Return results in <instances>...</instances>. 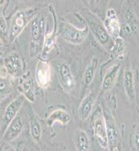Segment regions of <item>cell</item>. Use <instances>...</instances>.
I'll list each match as a JSON object with an SVG mask.
<instances>
[{
  "label": "cell",
  "mask_w": 139,
  "mask_h": 151,
  "mask_svg": "<svg viewBox=\"0 0 139 151\" xmlns=\"http://www.w3.org/2000/svg\"><path fill=\"white\" fill-rule=\"evenodd\" d=\"M2 65L5 68L8 75L11 78H18L22 74L23 63L20 58V55L16 52L7 55L3 58V65Z\"/></svg>",
  "instance_id": "8fae6325"
},
{
  "label": "cell",
  "mask_w": 139,
  "mask_h": 151,
  "mask_svg": "<svg viewBox=\"0 0 139 151\" xmlns=\"http://www.w3.org/2000/svg\"><path fill=\"white\" fill-rule=\"evenodd\" d=\"M29 131H30V135L33 141L37 143L40 142L41 136H42V129H41L40 122L35 116H32L29 119Z\"/></svg>",
  "instance_id": "603a6c76"
},
{
  "label": "cell",
  "mask_w": 139,
  "mask_h": 151,
  "mask_svg": "<svg viewBox=\"0 0 139 151\" xmlns=\"http://www.w3.org/2000/svg\"><path fill=\"white\" fill-rule=\"evenodd\" d=\"M20 92L24 98L27 99L29 102L33 103L35 100V88H33V81L30 78H23L20 82Z\"/></svg>",
  "instance_id": "7402d4cb"
},
{
  "label": "cell",
  "mask_w": 139,
  "mask_h": 151,
  "mask_svg": "<svg viewBox=\"0 0 139 151\" xmlns=\"http://www.w3.org/2000/svg\"><path fill=\"white\" fill-rule=\"evenodd\" d=\"M92 130L95 138L98 141L99 145L104 149H108V134H107V124L105 120L104 113L101 107H98L96 113L93 115Z\"/></svg>",
  "instance_id": "5b68a950"
},
{
  "label": "cell",
  "mask_w": 139,
  "mask_h": 151,
  "mask_svg": "<svg viewBox=\"0 0 139 151\" xmlns=\"http://www.w3.org/2000/svg\"><path fill=\"white\" fill-rule=\"evenodd\" d=\"M45 17L36 15L30 22V41H29V55L31 58L42 52L45 38Z\"/></svg>",
  "instance_id": "7a4b0ae2"
},
{
  "label": "cell",
  "mask_w": 139,
  "mask_h": 151,
  "mask_svg": "<svg viewBox=\"0 0 139 151\" xmlns=\"http://www.w3.org/2000/svg\"><path fill=\"white\" fill-rule=\"evenodd\" d=\"M103 24H104L105 28H106V30L108 31L109 35H110L113 40L120 36V33L122 31L121 21L116 10L114 8L107 9Z\"/></svg>",
  "instance_id": "30bf717a"
},
{
  "label": "cell",
  "mask_w": 139,
  "mask_h": 151,
  "mask_svg": "<svg viewBox=\"0 0 139 151\" xmlns=\"http://www.w3.org/2000/svg\"><path fill=\"white\" fill-rule=\"evenodd\" d=\"M120 68H121L120 64H115L107 70L106 74L104 76L103 81H102V86H101L102 91L108 92L114 87L117 78H118V74L120 72Z\"/></svg>",
  "instance_id": "2e32d148"
},
{
  "label": "cell",
  "mask_w": 139,
  "mask_h": 151,
  "mask_svg": "<svg viewBox=\"0 0 139 151\" xmlns=\"http://www.w3.org/2000/svg\"><path fill=\"white\" fill-rule=\"evenodd\" d=\"M123 87L127 97L133 101L135 96V81H134V74L131 68H126L124 70Z\"/></svg>",
  "instance_id": "d6986e66"
},
{
  "label": "cell",
  "mask_w": 139,
  "mask_h": 151,
  "mask_svg": "<svg viewBox=\"0 0 139 151\" xmlns=\"http://www.w3.org/2000/svg\"><path fill=\"white\" fill-rule=\"evenodd\" d=\"M73 141H74L76 151H91L89 136L83 129H77L75 131Z\"/></svg>",
  "instance_id": "e0dca14e"
},
{
  "label": "cell",
  "mask_w": 139,
  "mask_h": 151,
  "mask_svg": "<svg viewBox=\"0 0 139 151\" xmlns=\"http://www.w3.org/2000/svg\"><path fill=\"white\" fill-rule=\"evenodd\" d=\"M22 151H28V150H27V149H23Z\"/></svg>",
  "instance_id": "f1b7e54d"
},
{
  "label": "cell",
  "mask_w": 139,
  "mask_h": 151,
  "mask_svg": "<svg viewBox=\"0 0 139 151\" xmlns=\"http://www.w3.org/2000/svg\"><path fill=\"white\" fill-rule=\"evenodd\" d=\"M86 23L89 27V30L92 31V33L94 35L95 38L98 40V42L105 48L110 50L112 47V37L109 35L108 31L106 30L104 24L101 22L97 17H95L92 13H90L89 11L87 12L86 15Z\"/></svg>",
  "instance_id": "277c9868"
},
{
  "label": "cell",
  "mask_w": 139,
  "mask_h": 151,
  "mask_svg": "<svg viewBox=\"0 0 139 151\" xmlns=\"http://www.w3.org/2000/svg\"><path fill=\"white\" fill-rule=\"evenodd\" d=\"M99 65V60L96 57H94L91 60V62L88 64V65L85 69L84 75H83V83H84L85 87H89L91 85V83L93 82L96 75V70Z\"/></svg>",
  "instance_id": "44dd1931"
},
{
  "label": "cell",
  "mask_w": 139,
  "mask_h": 151,
  "mask_svg": "<svg viewBox=\"0 0 139 151\" xmlns=\"http://www.w3.org/2000/svg\"><path fill=\"white\" fill-rule=\"evenodd\" d=\"M58 33L68 42L73 45H81L89 35V27L86 22L83 28H78L68 21H62L58 26Z\"/></svg>",
  "instance_id": "3957f363"
},
{
  "label": "cell",
  "mask_w": 139,
  "mask_h": 151,
  "mask_svg": "<svg viewBox=\"0 0 139 151\" xmlns=\"http://www.w3.org/2000/svg\"><path fill=\"white\" fill-rule=\"evenodd\" d=\"M2 151H17L15 149L14 146H12L11 144H8V143H5V145L3 146V149Z\"/></svg>",
  "instance_id": "4316f807"
},
{
  "label": "cell",
  "mask_w": 139,
  "mask_h": 151,
  "mask_svg": "<svg viewBox=\"0 0 139 151\" xmlns=\"http://www.w3.org/2000/svg\"><path fill=\"white\" fill-rule=\"evenodd\" d=\"M133 151H139V149H137V148H134Z\"/></svg>",
  "instance_id": "83f0119b"
},
{
  "label": "cell",
  "mask_w": 139,
  "mask_h": 151,
  "mask_svg": "<svg viewBox=\"0 0 139 151\" xmlns=\"http://www.w3.org/2000/svg\"><path fill=\"white\" fill-rule=\"evenodd\" d=\"M9 77V76H8ZM8 77L2 78L1 79V84H0V93H1V101L4 100L7 96H9V94L11 93V82L8 79Z\"/></svg>",
  "instance_id": "cb8c5ba5"
},
{
  "label": "cell",
  "mask_w": 139,
  "mask_h": 151,
  "mask_svg": "<svg viewBox=\"0 0 139 151\" xmlns=\"http://www.w3.org/2000/svg\"><path fill=\"white\" fill-rule=\"evenodd\" d=\"M110 52L117 60H125L126 55H127V45H126L125 40L121 36L114 38L110 48Z\"/></svg>",
  "instance_id": "ffe728a7"
},
{
  "label": "cell",
  "mask_w": 139,
  "mask_h": 151,
  "mask_svg": "<svg viewBox=\"0 0 139 151\" xmlns=\"http://www.w3.org/2000/svg\"><path fill=\"white\" fill-rule=\"evenodd\" d=\"M122 30L124 35L135 37L139 33V19L136 15L135 11L131 7H125L122 10Z\"/></svg>",
  "instance_id": "52a82bcc"
},
{
  "label": "cell",
  "mask_w": 139,
  "mask_h": 151,
  "mask_svg": "<svg viewBox=\"0 0 139 151\" xmlns=\"http://www.w3.org/2000/svg\"><path fill=\"white\" fill-rule=\"evenodd\" d=\"M24 100H25L24 96L19 95L15 99L12 100L8 106L6 107L3 116L1 118V124H0V126H1V134L5 132V130L10 125V123L17 117L18 112L20 111L21 107H22L24 103Z\"/></svg>",
  "instance_id": "ba28073f"
},
{
  "label": "cell",
  "mask_w": 139,
  "mask_h": 151,
  "mask_svg": "<svg viewBox=\"0 0 139 151\" xmlns=\"http://www.w3.org/2000/svg\"><path fill=\"white\" fill-rule=\"evenodd\" d=\"M23 129V122L20 117H16L10 123V125L7 127L5 132L2 134V141L5 143L11 142L15 140L20 135L21 131Z\"/></svg>",
  "instance_id": "9a60e30c"
},
{
  "label": "cell",
  "mask_w": 139,
  "mask_h": 151,
  "mask_svg": "<svg viewBox=\"0 0 139 151\" xmlns=\"http://www.w3.org/2000/svg\"><path fill=\"white\" fill-rule=\"evenodd\" d=\"M0 20H1V35H6L8 33V27H7V22L4 17V14L1 12V15H0Z\"/></svg>",
  "instance_id": "d4e9b609"
},
{
  "label": "cell",
  "mask_w": 139,
  "mask_h": 151,
  "mask_svg": "<svg viewBox=\"0 0 139 151\" xmlns=\"http://www.w3.org/2000/svg\"><path fill=\"white\" fill-rule=\"evenodd\" d=\"M55 73H57L58 82L60 83L62 89L66 93L73 92L76 86V82L70 65L66 62L58 63L55 65Z\"/></svg>",
  "instance_id": "8992f818"
},
{
  "label": "cell",
  "mask_w": 139,
  "mask_h": 151,
  "mask_svg": "<svg viewBox=\"0 0 139 151\" xmlns=\"http://www.w3.org/2000/svg\"><path fill=\"white\" fill-rule=\"evenodd\" d=\"M52 67L48 60H38L35 65V79L37 86L41 89H46L52 83Z\"/></svg>",
  "instance_id": "9c48e42d"
},
{
  "label": "cell",
  "mask_w": 139,
  "mask_h": 151,
  "mask_svg": "<svg viewBox=\"0 0 139 151\" xmlns=\"http://www.w3.org/2000/svg\"><path fill=\"white\" fill-rule=\"evenodd\" d=\"M50 10H52V15L53 19V28L50 32L46 33L45 38V43H43V48L41 55H46L48 52H52V50L55 47L58 41V18H57V14L55 11L53 9V7H50Z\"/></svg>",
  "instance_id": "7c38bea8"
},
{
  "label": "cell",
  "mask_w": 139,
  "mask_h": 151,
  "mask_svg": "<svg viewBox=\"0 0 139 151\" xmlns=\"http://www.w3.org/2000/svg\"><path fill=\"white\" fill-rule=\"evenodd\" d=\"M133 144H134V147L137 148V149H139V125H138V127L136 128L135 133H134Z\"/></svg>",
  "instance_id": "484cf974"
},
{
  "label": "cell",
  "mask_w": 139,
  "mask_h": 151,
  "mask_svg": "<svg viewBox=\"0 0 139 151\" xmlns=\"http://www.w3.org/2000/svg\"><path fill=\"white\" fill-rule=\"evenodd\" d=\"M104 113V112H103ZM105 120L107 124V134H108V149L110 151H114L116 149V146L119 141V131L116 126L113 117L110 114L104 113Z\"/></svg>",
  "instance_id": "4fadbf2b"
},
{
  "label": "cell",
  "mask_w": 139,
  "mask_h": 151,
  "mask_svg": "<svg viewBox=\"0 0 139 151\" xmlns=\"http://www.w3.org/2000/svg\"><path fill=\"white\" fill-rule=\"evenodd\" d=\"M38 7H26L20 9L13 15L10 20L8 30V38L10 42H13L26 27V25L33 20V18L38 14Z\"/></svg>",
  "instance_id": "6da1fadb"
},
{
  "label": "cell",
  "mask_w": 139,
  "mask_h": 151,
  "mask_svg": "<svg viewBox=\"0 0 139 151\" xmlns=\"http://www.w3.org/2000/svg\"><path fill=\"white\" fill-rule=\"evenodd\" d=\"M97 100V95L94 92H91L82 100L81 104L79 107V118L82 121H85L91 116V114L93 113V109H94L95 103H96Z\"/></svg>",
  "instance_id": "5bb4252c"
},
{
  "label": "cell",
  "mask_w": 139,
  "mask_h": 151,
  "mask_svg": "<svg viewBox=\"0 0 139 151\" xmlns=\"http://www.w3.org/2000/svg\"><path fill=\"white\" fill-rule=\"evenodd\" d=\"M55 122L60 123L63 126L68 125L71 122V115L64 109H57L53 111L46 119V124L48 127H53Z\"/></svg>",
  "instance_id": "ac0fdd59"
}]
</instances>
